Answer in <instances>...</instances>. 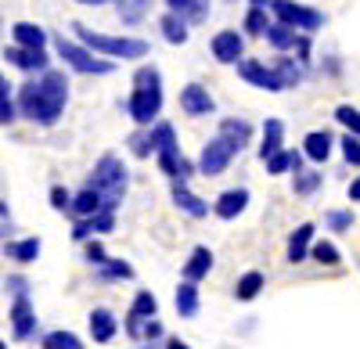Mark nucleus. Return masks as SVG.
<instances>
[{
  "label": "nucleus",
  "instance_id": "nucleus-1",
  "mask_svg": "<svg viewBox=\"0 0 360 349\" xmlns=\"http://www.w3.org/2000/svg\"><path fill=\"white\" fill-rule=\"evenodd\" d=\"M18 115H25L29 123L37 126H54L65 112V101H69V79L65 72H40V79H29L18 86Z\"/></svg>",
  "mask_w": 360,
  "mask_h": 349
},
{
  "label": "nucleus",
  "instance_id": "nucleus-2",
  "mask_svg": "<svg viewBox=\"0 0 360 349\" xmlns=\"http://www.w3.org/2000/svg\"><path fill=\"white\" fill-rule=\"evenodd\" d=\"M72 33L90 47V51H98V54H105V58H123V62H137V58H148V47L144 40H137V37H108V33H94V29H86L83 22H76L72 25Z\"/></svg>",
  "mask_w": 360,
  "mask_h": 349
},
{
  "label": "nucleus",
  "instance_id": "nucleus-3",
  "mask_svg": "<svg viewBox=\"0 0 360 349\" xmlns=\"http://www.w3.org/2000/svg\"><path fill=\"white\" fill-rule=\"evenodd\" d=\"M127 166H123V159L119 155H101L98 159V166L90 169V187H98L101 195H105V209H119V198L127 195Z\"/></svg>",
  "mask_w": 360,
  "mask_h": 349
},
{
  "label": "nucleus",
  "instance_id": "nucleus-4",
  "mask_svg": "<svg viewBox=\"0 0 360 349\" xmlns=\"http://www.w3.org/2000/svg\"><path fill=\"white\" fill-rule=\"evenodd\" d=\"M54 51H58V58H62L69 69H76V72H83V76H108V72L115 69L112 58H105V54H98V51H90L83 40L76 44V40L58 37V40H54Z\"/></svg>",
  "mask_w": 360,
  "mask_h": 349
},
{
  "label": "nucleus",
  "instance_id": "nucleus-5",
  "mask_svg": "<svg viewBox=\"0 0 360 349\" xmlns=\"http://www.w3.org/2000/svg\"><path fill=\"white\" fill-rule=\"evenodd\" d=\"M270 15H274L278 22H288L295 25L299 33H317V29L324 25V15L310 4H299V0H270Z\"/></svg>",
  "mask_w": 360,
  "mask_h": 349
},
{
  "label": "nucleus",
  "instance_id": "nucleus-6",
  "mask_svg": "<svg viewBox=\"0 0 360 349\" xmlns=\"http://www.w3.org/2000/svg\"><path fill=\"white\" fill-rule=\"evenodd\" d=\"M162 112V86H134L127 98V115L137 126H152Z\"/></svg>",
  "mask_w": 360,
  "mask_h": 349
},
{
  "label": "nucleus",
  "instance_id": "nucleus-7",
  "mask_svg": "<svg viewBox=\"0 0 360 349\" xmlns=\"http://www.w3.org/2000/svg\"><path fill=\"white\" fill-rule=\"evenodd\" d=\"M234 155H238V152H234V144H231L227 137L217 133V137L202 148V155H198V173H202V177H220V173L231 166Z\"/></svg>",
  "mask_w": 360,
  "mask_h": 349
},
{
  "label": "nucleus",
  "instance_id": "nucleus-8",
  "mask_svg": "<svg viewBox=\"0 0 360 349\" xmlns=\"http://www.w3.org/2000/svg\"><path fill=\"white\" fill-rule=\"evenodd\" d=\"M238 76H242L245 83H252V86H259V91H270V94L285 91L278 69L266 65V62H256V58H242V62H238Z\"/></svg>",
  "mask_w": 360,
  "mask_h": 349
},
{
  "label": "nucleus",
  "instance_id": "nucleus-9",
  "mask_svg": "<svg viewBox=\"0 0 360 349\" xmlns=\"http://www.w3.org/2000/svg\"><path fill=\"white\" fill-rule=\"evenodd\" d=\"M209 51L220 65H238L245 58V33H238V29H220V33L209 40Z\"/></svg>",
  "mask_w": 360,
  "mask_h": 349
},
{
  "label": "nucleus",
  "instance_id": "nucleus-10",
  "mask_svg": "<svg viewBox=\"0 0 360 349\" xmlns=\"http://www.w3.org/2000/svg\"><path fill=\"white\" fill-rule=\"evenodd\" d=\"M152 317H159V303H155V296H152V292H137V299H134V306H130V313H127V321H123L127 335L137 342V338H141V328L152 321Z\"/></svg>",
  "mask_w": 360,
  "mask_h": 349
},
{
  "label": "nucleus",
  "instance_id": "nucleus-11",
  "mask_svg": "<svg viewBox=\"0 0 360 349\" xmlns=\"http://www.w3.org/2000/svg\"><path fill=\"white\" fill-rule=\"evenodd\" d=\"M4 58H8V65H15V69H22V72H47L51 69V54H47V47H8L4 51Z\"/></svg>",
  "mask_w": 360,
  "mask_h": 349
},
{
  "label": "nucleus",
  "instance_id": "nucleus-12",
  "mask_svg": "<svg viewBox=\"0 0 360 349\" xmlns=\"http://www.w3.org/2000/svg\"><path fill=\"white\" fill-rule=\"evenodd\" d=\"M180 108H184V115H195V119H202V115H213V112H217V101H213V94H209V86L188 83L184 91H180Z\"/></svg>",
  "mask_w": 360,
  "mask_h": 349
},
{
  "label": "nucleus",
  "instance_id": "nucleus-13",
  "mask_svg": "<svg viewBox=\"0 0 360 349\" xmlns=\"http://www.w3.org/2000/svg\"><path fill=\"white\" fill-rule=\"evenodd\" d=\"M8 317H11V331H15L18 342H25V338L37 335V310H33V303H29V296H15Z\"/></svg>",
  "mask_w": 360,
  "mask_h": 349
},
{
  "label": "nucleus",
  "instance_id": "nucleus-14",
  "mask_svg": "<svg viewBox=\"0 0 360 349\" xmlns=\"http://www.w3.org/2000/svg\"><path fill=\"white\" fill-rule=\"evenodd\" d=\"M108 230H115V213L112 209H101L94 216H76L72 238L76 242H86V238H94V235H108Z\"/></svg>",
  "mask_w": 360,
  "mask_h": 349
},
{
  "label": "nucleus",
  "instance_id": "nucleus-15",
  "mask_svg": "<svg viewBox=\"0 0 360 349\" xmlns=\"http://www.w3.org/2000/svg\"><path fill=\"white\" fill-rule=\"evenodd\" d=\"M245 206H249V191H245V187H231V191H224V195L213 202V213H217L220 220H234V216L245 213Z\"/></svg>",
  "mask_w": 360,
  "mask_h": 349
},
{
  "label": "nucleus",
  "instance_id": "nucleus-16",
  "mask_svg": "<svg viewBox=\"0 0 360 349\" xmlns=\"http://www.w3.org/2000/svg\"><path fill=\"white\" fill-rule=\"evenodd\" d=\"M159 33H162V40H166V44L184 47V44H188V37H191V22H188V18H180L176 11H166V15L159 18Z\"/></svg>",
  "mask_w": 360,
  "mask_h": 349
},
{
  "label": "nucleus",
  "instance_id": "nucleus-17",
  "mask_svg": "<svg viewBox=\"0 0 360 349\" xmlns=\"http://www.w3.org/2000/svg\"><path fill=\"white\" fill-rule=\"evenodd\" d=\"M270 47H274V51H295V44L299 40H303V33H299V29L295 25H288V22H270L266 25V37H263Z\"/></svg>",
  "mask_w": 360,
  "mask_h": 349
},
{
  "label": "nucleus",
  "instance_id": "nucleus-18",
  "mask_svg": "<svg viewBox=\"0 0 360 349\" xmlns=\"http://www.w3.org/2000/svg\"><path fill=\"white\" fill-rule=\"evenodd\" d=\"M332 148H335V137L328 133V130H314V133H307V140H303V155H307L310 162H328Z\"/></svg>",
  "mask_w": 360,
  "mask_h": 349
},
{
  "label": "nucleus",
  "instance_id": "nucleus-19",
  "mask_svg": "<svg viewBox=\"0 0 360 349\" xmlns=\"http://www.w3.org/2000/svg\"><path fill=\"white\" fill-rule=\"evenodd\" d=\"M159 169L166 173L169 180H188L191 173H195V166L180 155V148H169V152H159Z\"/></svg>",
  "mask_w": 360,
  "mask_h": 349
},
{
  "label": "nucleus",
  "instance_id": "nucleus-20",
  "mask_svg": "<svg viewBox=\"0 0 360 349\" xmlns=\"http://www.w3.org/2000/svg\"><path fill=\"white\" fill-rule=\"evenodd\" d=\"M285 148V123L281 119H266L263 123V144H259V159L266 162L270 155H278Z\"/></svg>",
  "mask_w": 360,
  "mask_h": 349
},
{
  "label": "nucleus",
  "instance_id": "nucleus-21",
  "mask_svg": "<svg viewBox=\"0 0 360 349\" xmlns=\"http://www.w3.org/2000/svg\"><path fill=\"white\" fill-rule=\"evenodd\" d=\"M101 209H105V195H101L98 187L86 184L79 195H72V209H69V213H72V216H94V213H101Z\"/></svg>",
  "mask_w": 360,
  "mask_h": 349
},
{
  "label": "nucleus",
  "instance_id": "nucleus-22",
  "mask_svg": "<svg viewBox=\"0 0 360 349\" xmlns=\"http://www.w3.org/2000/svg\"><path fill=\"white\" fill-rule=\"evenodd\" d=\"M11 37H15L18 47H47V29L37 25V22H15Z\"/></svg>",
  "mask_w": 360,
  "mask_h": 349
},
{
  "label": "nucleus",
  "instance_id": "nucleus-23",
  "mask_svg": "<svg viewBox=\"0 0 360 349\" xmlns=\"http://www.w3.org/2000/svg\"><path fill=\"white\" fill-rule=\"evenodd\" d=\"M173 202H176V206L184 209L188 216H195V220L209 213L205 202H202L198 195H191V191H188V180H173Z\"/></svg>",
  "mask_w": 360,
  "mask_h": 349
},
{
  "label": "nucleus",
  "instance_id": "nucleus-24",
  "mask_svg": "<svg viewBox=\"0 0 360 349\" xmlns=\"http://www.w3.org/2000/svg\"><path fill=\"white\" fill-rule=\"evenodd\" d=\"M310 242H314V223L295 227L292 238H288V263H303V259L310 256Z\"/></svg>",
  "mask_w": 360,
  "mask_h": 349
},
{
  "label": "nucleus",
  "instance_id": "nucleus-25",
  "mask_svg": "<svg viewBox=\"0 0 360 349\" xmlns=\"http://www.w3.org/2000/svg\"><path fill=\"white\" fill-rule=\"evenodd\" d=\"M209 270H213V252H209L205 245H198V249L188 256V263H184V277L198 284L202 277H209Z\"/></svg>",
  "mask_w": 360,
  "mask_h": 349
},
{
  "label": "nucleus",
  "instance_id": "nucleus-26",
  "mask_svg": "<svg viewBox=\"0 0 360 349\" xmlns=\"http://www.w3.org/2000/svg\"><path fill=\"white\" fill-rule=\"evenodd\" d=\"M166 8L176 11L180 18H188L191 25H202L209 18V0H166Z\"/></svg>",
  "mask_w": 360,
  "mask_h": 349
},
{
  "label": "nucleus",
  "instance_id": "nucleus-27",
  "mask_svg": "<svg viewBox=\"0 0 360 349\" xmlns=\"http://www.w3.org/2000/svg\"><path fill=\"white\" fill-rule=\"evenodd\" d=\"M119 331V321L112 317V310H94L90 313V335H94V342H112Z\"/></svg>",
  "mask_w": 360,
  "mask_h": 349
},
{
  "label": "nucleus",
  "instance_id": "nucleus-28",
  "mask_svg": "<svg viewBox=\"0 0 360 349\" xmlns=\"http://www.w3.org/2000/svg\"><path fill=\"white\" fill-rule=\"evenodd\" d=\"M220 137H227L234 144V152H242L245 144L252 140V123H245V119H224L220 123Z\"/></svg>",
  "mask_w": 360,
  "mask_h": 349
},
{
  "label": "nucleus",
  "instance_id": "nucleus-29",
  "mask_svg": "<svg viewBox=\"0 0 360 349\" xmlns=\"http://www.w3.org/2000/svg\"><path fill=\"white\" fill-rule=\"evenodd\" d=\"M173 303H176V313H180V317H195V313H198V288H195V281L184 277V284L176 288Z\"/></svg>",
  "mask_w": 360,
  "mask_h": 349
},
{
  "label": "nucleus",
  "instance_id": "nucleus-30",
  "mask_svg": "<svg viewBox=\"0 0 360 349\" xmlns=\"http://www.w3.org/2000/svg\"><path fill=\"white\" fill-rule=\"evenodd\" d=\"M263 274L259 270H249L245 277H238V284H234V299L238 303H249V299H256L259 292H263Z\"/></svg>",
  "mask_w": 360,
  "mask_h": 349
},
{
  "label": "nucleus",
  "instance_id": "nucleus-31",
  "mask_svg": "<svg viewBox=\"0 0 360 349\" xmlns=\"http://www.w3.org/2000/svg\"><path fill=\"white\" fill-rule=\"evenodd\" d=\"M274 69H278V76L285 83V91H288V86H299V83H303V76H307V69H303L299 58H278Z\"/></svg>",
  "mask_w": 360,
  "mask_h": 349
},
{
  "label": "nucleus",
  "instance_id": "nucleus-32",
  "mask_svg": "<svg viewBox=\"0 0 360 349\" xmlns=\"http://www.w3.org/2000/svg\"><path fill=\"white\" fill-rule=\"evenodd\" d=\"M148 8H152V0H119V22L137 25V22H144Z\"/></svg>",
  "mask_w": 360,
  "mask_h": 349
},
{
  "label": "nucleus",
  "instance_id": "nucleus-33",
  "mask_svg": "<svg viewBox=\"0 0 360 349\" xmlns=\"http://www.w3.org/2000/svg\"><path fill=\"white\" fill-rule=\"evenodd\" d=\"M8 259H15V263H33V259L40 256V238H25V242H11L8 249Z\"/></svg>",
  "mask_w": 360,
  "mask_h": 349
},
{
  "label": "nucleus",
  "instance_id": "nucleus-34",
  "mask_svg": "<svg viewBox=\"0 0 360 349\" xmlns=\"http://www.w3.org/2000/svg\"><path fill=\"white\" fill-rule=\"evenodd\" d=\"M266 11H270V8H252V4H249V11H245V22H242L245 37H266V25H270Z\"/></svg>",
  "mask_w": 360,
  "mask_h": 349
},
{
  "label": "nucleus",
  "instance_id": "nucleus-35",
  "mask_svg": "<svg viewBox=\"0 0 360 349\" xmlns=\"http://www.w3.org/2000/svg\"><path fill=\"white\" fill-rule=\"evenodd\" d=\"M98 277L101 281H127V277H134V267L127 263V259H105V263L98 267Z\"/></svg>",
  "mask_w": 360,
  "mask_h": 349
},
{
  "label": "nucleus",
  "instance_id": "nucleus-36",
  "mask_svg": "<svg viewBox=\"0 0 360 349\" xmlns=\"http://www.w3.org/2000/svg\"><path fill=\"white\" fill-rule=\"evenodd\" d=\"M152 140H155V155L159 152H169V148H180V144H176V130L169 126V123H152Z\"/></svg>",
  "mask_w": 360,
  "mask_h": 349
},
{
  "label": "nucleus",
  "instance_id": "nucleus-37",
  "mask_svg": "<svg viewBox=\"0 0 360 349\" xmlns=\"http://www.w3.org/2000/svg\"><path fill=\"white\" fill-rule=\"evenodd\" d=\"M310 259H317L321 267H339L342 263V252L332 242H317V245H310Z\"/></svg>",
  "mask_w": 360,
  "mask_h": 349
},
{
  "label": "nucleus",
  "instance_id": "nucleus-38",
  "mask_svg": "<svg viewBox=\"0 0 360 349\" xmlns=\"http://www.w3.org/2000/svg\"><path fill=\"white\" fill-rule=\"evenodd\" d=\"M40 349H83V342L72 335V331H47Z\"/></svg>",
  "mask_w": 360,
  "mask_h": 349
},
{
  "label": "nucleus",
  "instance_id": "nucleus-39",
  "mask_svg": "<svg viewBox=\"0 0 360 349\" xmlns=\"http://www.w3.org/2000/svg\"><path fill=\"white\" fill-rule=\"evenodd\" d=\"M130 152L137 155V159H148L155 152V140H152V126H141L134 137H130Z\"/></svg>",
  "mask_w": 360,
  "mask_h": 349
},
{
  "label": "nucleus",
  "instance_id": "nucleus-40",
  "mask_svg": "<svg viewBox=\"0 0 360 349\" xmlns=\"http://www.w3.org/2000/svg\"><path fill=\"white\" fill-rule=\"evenodd\" d=\"M321 180H324V177H321L317 169H299V173H295L292 191H295V195H314V191L321 187Z\"/></svg>",
  "mask_w": 360,
  "mask_h": 349
},
{
  "label": "nucleus",
  "instance_id": "nucleus-41",
  "mask_svg": "<svg viewBox=\"0 0 360 349\" xmlns=\"http://www.w3.org/2000/svg\"><path fill=\"white\" fill-rule=\"evenodd\" d=\"M335 123H342L346 133H356V137H360V108H353V105H339V108H335Z\"/></svg>",
  "mask_w": 360,
  "mask_h": 349
},
{
  "label": "nucleus",
  "instance_id": "nucleus-42",
  "mask_svg": "<svg viewBox=\"0 0 360 349\" xmlns=\"http://www.w3.org/2000/svg\"><path fill=\"white\" fill-rule=\"evenodd\" d=\"M134 86H162V72L155 65H141L134 72Z\"/></svg>",
  "mask_w": 360,
  "mask_h": 349
},
{
  "label": "nucleus",
  "instance_id": "nucleus-43",
  "mask_svg": "<svg viewBox=\"0 0 360 349\" xmlns=\"http://www.w3.org/2000/svg\"><path fill=\"white\" fill-rule=\"evenodd\" d=\"M339 148H342V159H346L349 166H360V137H356V133H346V137L339 140Z\"/></svg>",
  "mask_w": 360,
  "mask_h": 349
},
{
  "label": "nucleus",
  "instance_id": "nucleus-44",
  "mask_svg": "<svg viewBox=\"0 0 360 349\" xmlns=\"http://www.w3.org/2000/svg\"><path fill=\"white\" fill-rule=\"evenodd\" d=\"M288 169H292V152H285V148L266 159V173H274V177H278V173H288Z\"/></svg>",
  "mask_w": 360,
  "mask_h": 349
},
{
  "label": "nucleus",
  "instance_id": "nucleus-45",
  "mask_svg": "<svg viewBox=\"0 0 360 349\" xmlns=\"http://www.w3.org/2000/svg\"><path fill=\"white\" fill-rule=\"evenodd\" d=\"M349 227H353V213H346V209L328 213V230H349Z\"/></svg>",
  "mask_w": 360,
  "mask_h": 349
},
{
  "label": "nucleus",
  "instance_id": "nucleus-46",
  "mask_svg": "<svg viewBox=\"0 0 360 349\" xmlns=\"http://www.w3.org/2000/svg\"><path fill=\"white\" fill-rule=\"evenodd\" d=\"M51 206H54L58 213H69V209H72V195H69L65 187H51Z\"/></svg>",
  "mask_w": 360,
  "mask_h": 349
},
{
  "label": "nucleus",
  "instance_id": "nucleus-47",
  "mask_svg": "<svg viewBox=\"0 0 360 349\" xmlns=\"http://www.w3.org/2000/svg\"><path fill=\"white\" fill-rule=\"evenodd\" d=\"M105 259H108V256H105V245H101V242H90V238H86V263H90V267H101Z\"/></svg>",
  "mask_w": 360,
  "mask_h": 349
},
{
  "label": "nucleus",
  "instance_id": "nucleus-48",
  "mask_svg": "<svg viewBox=\"0 0 360 349\" xmlns=\"http://www.w3.org/2000/svg\"><path fill=\"white\" fill-rule=\"evenodd\" d=\"M15 119H18V101H11V98H8V101H0V123L11 126Z\"/></svg>",
  "mask_w": 360,
  "mask_h": 349
},
{
  "label": "nucleus",
  "instance_id": "nucleus-49",
  "mask_svg": "<svg viewBox=\"0 0 360 349\" xmlns=\"http://www.w3.org/2000/svg\"><path fill=\"white\" fill-rule=\"evenodd\" d=\"M8 292L11 296H29V281L25 277H8Z\"/></svg>",
  "mask_w": 360,
  "mask_h": 349
},
{
  "label": "nucleus",
  "instance_id": "nucleus-50",
  "mask_svg": "<svg viewBox=\"0 0 360 349\" xmlns=\"http://www.w3.org/2000/svg\"><path fill=\"white\" fill-rule=\"evenodd\" d=\"M11 98V83L4 79V72H0V101H8Z\"/></svg>",
  "mask_w": 360,
  "mask_h": 349
},
{
  "label": "nucleus",
  "instance_id": "nucleus-51",
  "mask_svg": "<svg viewBox=\"0 0 360 349\" xmlns=\"http://www.w3.org/2000/svg\"><path fill=\"white\" fill-rule=\"evenodd\" d=\"M166 349H191V345L180 342V338H166Z\"/></svg>",
  "mask_w": 360,
  "mask_h": 349
},
{
  "label": "nucleus",
  "instance_id": "nucleus-52",
  "mask_svg": "<svg viewBox=\"0 0 360 349\" xmlns=\"http://www.w3.org/2000/svg\"><path fill=\"white\" fill-rule=\"evenodd\" d=\"M349 198H353V202H360V177L349 184Z\"/></svg>",
  "mask_w": 360,
  "mask_h": 349
},
{
  "label": "nucleus",
  "instance_id": "nucleus-53",
  "mask_svg": "<svg viewBox=\"0 0 360 349\" xmlns=\"http://www.w3.org/2000/svg\"><path fill=\"white\" fill-rule=\"evenodd\" d=\"M76 4H86V8H101V4H108V0H76Z\"/></svg>",
  "mask_w": 360,
  "mask_h": 349
},
{
  "label": "nucleus",
  "instance_id": "nucleus-54",
  "mask_svg": "<svg viewBox=\"0 0 360 349\" xmlns=\"http://www.w3.org/2000/svg\"><path fill=\"white\" fill-rule=\"evenodd\" d=\"M249 4H252V8H266V4H270V0H249Z\"/></svg>",
  "mask_w": 360,
  "mask_h": 349
},
{
  "label": "nucleus",
  "instance_id": "nucleus-55",
  "mask_svg": "<svg viewBox=\"0 0 360 349\" xmlns=\"http://www.w3.org/2000/svg\"><path fill=\"white\" fill-rule=\"evenodd\" d=\"M0 216H8V202H0Z\"/></svg>",
  "mask_w": 360,
  "mask_h": 349
},
{
  "label": "nucleus",
  "instance_id": "nucleus-56",
  "mask_svg": "<svg viewBox=\"0 0 360 349\" xmlns=\"http://www.w3.org/2000/svg\"><path fill=\"white\" fill-rule=\"evenodd\" d=\"M0 349H8V342H0Z\"/></svg>",
  "mask_w": 360,
  "mask_h": 349
}]
</instances>
